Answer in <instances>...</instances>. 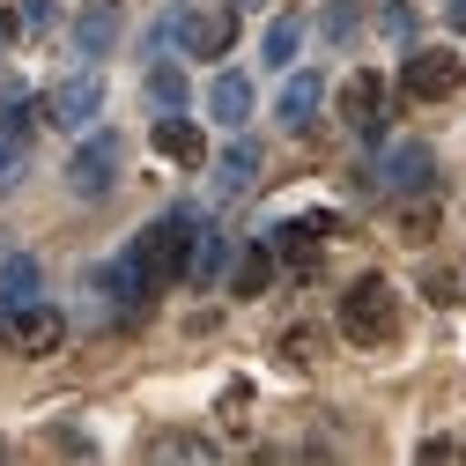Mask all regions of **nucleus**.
Returning a JSON list of instances; mask_svg holds the SVG:
<instances>
[{"mask_svg": "<svg viewBox=\"0 0 466 466\" xmlns=\"http://www.w3.org/2000/svg\"><path fill=\"white\" fill-rule=\"evenodd\" d=\"M333 229H340L333 215H297V222H281V229H274L267 245H274V259H289V267H297V274H311V267H319V252H326V238H333Z\"/></svg>", "mask_w": 466, "mask_h": 466, "instance_id": "9", "label": "nucleus"}, {"mask_svg": "<svg viewBox=\"0 0 466 466\" xmlns=\"http://www.w3.org/2000/svg\"><path fill=\"white\" fill-rule=\"evenodd\" d=\"M252 178H259V141H252V134H238V141L215 156V200H238Z\"/></svg>", "mask_w": 466, "mask_h": 466, "instance_id": "12", "label": "nucleus"}, {"mask_svg": "<svg viewBox=\"0 0 466 466\" xmlns=\"http://www.w3.org/2000/svg\"><path fill=\"white\" fill-rule=\"evenodd\" d=\"M148 104H163V111H186V75L170 67V60H156V67H148Z\"/></svg>", "mask_w": 466, "mask_h": 466, "instance_id": "21", "label": "nucleus"}, {"mask_svg": "<svg viewBox=\"0 0 466 466\" xmlns=\"http://www.w3.org/2000/svg\"><path fill=\"white\" fill-rule=\"evenodd\" d=\"M111 37H119V8H111V0H96V8L75 23V52H82V60H104Z\"/></svg>", "mask_w": 466, "mask_h": 466, "instance_id": "16", "label": "nucleus"}, {"mask_svg": "<svg viewBox=\"0 0 466 466\" xmlns=\"http://www.w3.org/2000/svg\"><path fill=\"white\" fill-rule=\"evenodd\" d=\"M208 111H215V127H245L252 119V75H215V89H208Z\"/></svg>", "mask_w": 466, "mask_h": 466, "instance_id": "14", "label": "nucleus"}, {"mask_svg": "<svg viewBox=\"0 0 466 466\" xmlns=\"http://www.w3.org/2000/svg\"><path fill=\"white\" fill-rule=\"evenodd\" d=\"M459 82H466V67H459L451 45H407L400 89L415 96V104H444V96H459Z\"/></svg>", "mask_w": 466, "mask_h": 466, "instance_id": "4", "label": "nucleus"}, {"mask_svg": "<svg viewBox=\"0 0 466 466\" xmlns=\"http://www.w3.org/2000/svg\"><path fill=\"white\" fill-rule=\"evenodd\" d=\"M370 186L385 200H430L437 193V148L430 141H385L370 163Z\"/></svg>", "mask_w": 466, "mask_h": 466, "instance_id": "2", "label": "nucleus"}, {"mask_svg": "<svg viewBox=\"0 0 466 466\" xmlns=\"http://www.w3.org/2000/svg\"><path fill=\"white\" fill-rule=\"evenodd\" d=\"M119 134H111V127H96V134H82L75 141V156H67V193L75 200H104L111 186H119Z\"/></svg>", "mask_w": 466, "mask_h": 466, "instance_id": "3", "label": "nucleus"}, {"mask_svg": "<svg viewBox=\"0 0 466 466\" xmlns=\"http://www.w3.org/2000/svg\"><path fill=\"white\" fill-rule=\"evenodd\" d=\"M178 45L186 60H222L229 45H238V8H178Z\"/></svg>", "mask_w": 466, "mask_h": 466, "instance_id": "7", "label": "nucleus"}, {"mask_svg": "<svg viewBox=\"0 0 466 466\" xmlns=\"http://www.w3.org/2000/svg\"><path fill=\"white\" fill-rule=\"evenodd\" d=\"M148 141H156V156H163V163H178V170H200V163H208V134L186 119V111H163Z\"/></svg>", "mask_w": 466, "mask_h": 466, "instance_id": "10", "label": "nucleus"}, {"mask_svg": "<svg viewBox=\"0 0 466 466\" xmlns=\"http://www.w3.org/2000/svg\"><path fill=\"white\" fill-rule=\"evenodd\" d=\"M15 23L37 37V30H52V0H15Z\"/></svg>", "mask_w": 466, "mask_h": 466, "instance_id": "24", "label": "nucleus"}, {"mask_svg": "<svg viewBox=\"0 0 466 466\" xmlns=\"http://www.w3.org/2000/svg\"><path fill=\"white\" fill-rule=\"evenodd\" d=\"M37 111H45L52 127H67V134H89V127H96V111H104V75H67Z\"/></svg>", "mask_w": 466, "mask_h": 466, "instance_id": "8", "label": "nucleus"}, {"mask_svg": "<svg viewBox=\"0 0 466 466\" xmlns=\"http://www.w3.org/2000/svg\"><path fill=\"white\" fill-rule=\"evenodd\" d=\"M422 459H430V466H437V459H466V444H459V437H422Z\"/></svg>", "mask_w": 466, "mask_h": 466, "instance_id": "25", "label": "nucleus"}, {"mask_svg": "<svg viewBox=\"0 0 466 466\" xmlns=\"http://www.w3.org/2000/svg\"><path fill=\"white\" fill-rule=\"evenodd\" d=\"M297 45H304V23L297 15H274L267 37H259V67H289V60H297Z\"/></svg>", "mask_w": 466, "mask_h": 466, "instance_id": "18", "label": "nucleus"}, {"mask_svg": "<svg viewBox=\"0 0 466 466\" xmlns=\"http://www.w3.org/2000/svg\"><path fill=\"white\" fill-rule=\"evenodd\" d=\"M148 459H215V444L193 437V430H156L148 437Z\"/></svg>", "mask_w": 466, "mask_h": 466, "instance_id": "20", "label": "nucleus"}, {"mask_svg": "<svg viewBox=\"0 0 466 466\" xmlns=\"http://www.w3.org/2000/svg\"><path fill=\"white\" fill-rule=\"evenodd\" d=\"M37 289H45L37 252H8V259H0V311H23V304H37Z\"/></svg>", "mask_w": 466, "mask_h": 466, "instance_id": "13", "label": "nucleus"}, {"mask_svg": "<svg viewBox=\"0 0 466 466\" xmlns=\"http://www.w3.org/2000/svg\"><path fill=\"white\" fill-rule=\"evenodd\" d=\"M356 30H363V0H326V8H319V37L326 45H348Z\"/></svg>", "mask_w": 466, "mask_h": 466, "instance_id": "19", "label": "nucleus"}, {"mask_svg": "<svg viewBox=\"0 0 466 466\" xmlns=\"http://www.w3.org/2000/svg\"><path fill=\"white\" fill-rule=\"evenodd\" d=\"M311 356H319V333H289V340H281V363H289V370H304Z\"/></svg>", "mask_w": 466, "mask_h": 466, "instance_id": "23", "label": "nucleus"}, {"mask_svg": "<svg viewBox=\"0 0 466 466\" xmlns=\"http://www.w3.org/2000/svg\"><path fill=\"white\" fill-rule=\"evenodd\" d=\"M319 104H326V82H319V75H289V82H281V104H274V119H281L289 134H311Z\"/></svg>", "mask_w": 466, "mask_h": 466, "instance_id": "11", "label": "nucleus"}, {"mask_svg": "<svg viewBox=\"0 0 466 466\" xmlns=\"http://www.w3.org/2000/svg\"><path fill=\"white\" fill-rule=\"evenodd\" d=\"M444 30H466V0H444Z\"/></svg>", "mask_w": 466, "mask_h": 466, "instance_id": "26", "label": "nucleus"}, {"mask_svg": "<svg viewBox=\"0 0 466 466\" xmlns=\"http://www.w3.org/2000/svg\"><path fill=\"white\" fill-rule=\"evenodd\" d=\"M274 245H245V259L238 267H229V289H238V297H267V289H274Z\"/></svg>", "mask_w": 466, "mask_h": 466, "instance_id": "17", "label": "nucleus"}, {"mask_svg": "<svg viewBox=\"0 0 466 466\" xmlns=\"http://www.w3.org/2000/svg\"><path fill=\"white\" fill-rule=\"evenodd\" d=\"M340 333L356 340V348H392L400 340V297H392V281L385 274H356L340 289Z\"/></svg>", "mask_w": 466, "mask_h": 466, "instance_id": "1", "label": "nucleus"}, {"mask_svg": "<svg viewBox=\"0 0 466 466\" xmlns=\"http://www.w3.org/2000/svg\"><path fill=\"white\" fill-rule=\"evenodd\" d=\"M222 267H229V238L200 222V229H193V259H186V281H200V289H208V281H222Z\"/></svg>", "mask_w": 466, "mask_h": 466, "instance_id": "15", "label": "nucleus"}, {"mask_svg": "<svg viewBox=\"0 0 466 466\" xmlns=\"http://www.w3.org/2000/svg\"><path fill=\"white\" fill-rule=\"evenodd\" d=\"M0 340H8L15 356L45 363V356H60V348H67V319L37 297V304H23V311H0Z\"/></svg>", "mask_w": 466, "mask_h": 466, "instance_id": "5", "label": "nucleus"}, {"mask_svg": "<svg viewBox=\"0 0 466 466\" xmlns=\"http://www.w3.org/2000/svg\"><path fill=\"white\" fill-rule=\"evenodd\" d=\"M385 104H392V82H385L378 67H363V75L340 82V119L356 127L363 141H385Z\"/></svg>", "mask_w": 466, "mask_h": 466, "instance_id": "6", "label": "nucleus"}, {"mask_svg": "<svg viewBox=\"0 0 466 466\" xmlns=\"http://www.w3.org/2000/svg\"><path fill=\"white\" fill-rule=\"evenodd\" d=\"M378 30H385L392 45H415V8H407V0H385V8H378Z\"/></svg>", "mask_w": 466, "mask_h": 466, "instance_id": "22", "label": "nucleus"}]
</instances>
